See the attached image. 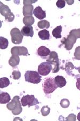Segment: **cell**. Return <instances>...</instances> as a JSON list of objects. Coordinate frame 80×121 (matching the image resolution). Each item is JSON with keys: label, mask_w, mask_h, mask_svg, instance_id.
Segmentation results:
<instances>
[{"label": "cell", "mask_w": 80, "mask_h": 121, "mask_svg": "<svg viewBox=\"0 0 80 121\" xmlns=\"http://www.w3.org/2000/svg\"><path fill=\"white\" fill-rule=\"evenodd\" d=\"M20 97L18 96H15L13 97L12 101L7 104V107L9 110L12 111V114L14 115H18L22 112L21 103L19 101Z\"/></svg>", "instance_id": "cell-1"}, {"label": "cell", "mask_w": 80, "mask_h": 121, "mask_svg": "<svg viewBox=\"0 0 80 121\" xmlns=\"http://www.w3.org/2000/svg\"><path fill=\"white\" fill-rule=\"evenodd\" d=\"M42 87L44 93L46 94L53 93L58 87L55 82L54 78L52 77L45 78L42 84Z\"/></svg>", "instance_id": "cell-2"}, {"label": "cell", "mask_w": 80, "mask_h": 121, "mask_svg": "<svg viewBox=\"0 0 80 121\" xmlns=\"http://www.w3.org/2000/svg\"><path fill=\"white\" fill-rule=\"evenodd\" d=\"M25 79L26 81L34 84L39 83L41 81V77L36 71H26L25 74Z\"/></svg>", "instance_id": "cell-3"}, {"label": "cell", "mask_w": 80, "mask_h": 121, "mask_svg": "<svg viewBox=\"0 0 80 121\" xmlns=\"http://www.w3.org/2000/svg\"><path fill=\"white\" fill-rule=\"evenodd\" d=\"M46 61L51 65H54V67L52 71L53 73H57L59 71V60L58 54L55 51L51 52L49 56L48 59L46 60Z\"/></svg>", "instance_id": "cell-4"}, {"label": "cell", "mask_w": 80, "mask_h": 121, "mask_svg": "<svg viewBox=\"0 0 80 121\" xmlns=\"http://www.w3.org/2000/svg\"><path fill=\"white\" fill-rule=\"evenodd\" d=\"M0 12L1 15L5 17V20L8 22H11L14 20L15 16L13 13L11 12L9 7L7 5H4L2 3L0 2Z\"/></svg>", "instance_id": "cell-5"}, {"label": "cell", "mask_w": 80, "mask_h": 121, "mask_svg": "<svg viewBox=\"0 0 80 121\" xmlns=\"http://www.w3.org/2000/svg\"><path fill=\"white\" fill-rule=\"evenodd\" d=\"M21 103L23 106L25 107L28 106L29 107H30L31 106L36 105L37 104H39V102L38 99L35 97L34 95H27L23 96L21 98Z\"/></svg>", "instance_id": "cell-6"}, {"label": "cell", "mask_w": 80, "mask_h": 121, "mask_svg": "<svg viewBox=\"0 0 80 121\" xmlns=\"http://www.w3.org/2000/svg\"><path fill=\"white\" fill-rule=\"evenodd\" d=\"M10 35L13 44H20L21 43L23 39V35L19 29L16 28L12 29L11 30Z\"/></svg>", "instance_id": "cell-7"}, {"label": "cell", "mask_w": 80, "mask_h": 121, "mask_svg": "<svg viewBox=\"0 0 80 121\" xmlns=\"http://www.w3.org/2000/svg\"><path fill=\"white\" fill-rule=\"evenodd\" d=\"M52 65L49 62H43L40 64L38 67V72L41 75L46 76L50 73L52 70Z\"/></svg>", "instance_id": "cell-8"}, {"label": "cell", "mask_w": 80, "mask_h": 121, "mask_svg": "<svg viewBox=\"0 0 80 121\" xmlns=\"http://www.w3.org/2000/svg\"><path fill=\"white\" fill-rule=\"evenodd\" d=\"M77 38L71 34H69L67 38H64L63 40L61 41L62 44L65 45V48L67 50H71L74 46V44L76 42Z\"/></svg>", "instance_id": "cell-9"}, {"label": "cell", "mask_w": 80, "mask_h": 121, "mask_svg": "<svg viewBox=\"0 0 80 121\" xmlns=\"http://www.w3.org/2000/svg\"><path fill=\"white\" fill-rule=\"evenodd\" d=\"M11 53L12 55L27 56L28 54V50L24 46H14L11 48Z\"/></svg>", "instance_id": "cell-10"}, {"label": "cell", "mask_w": 80, "mask_h": 121, "mask_svg": "<svg viewBox=\"0 0 80 121\" xmlns=\"http://www.w3.org/2000/svg\"><path fill=\"white\" fill-rule=\"evenodd\" d=\"M33 14L39 19H43L46 17V11L43 10L42 8L40 6H38L33 11Z\"/></svg>", "instance_id": "cell-11"}, {"label": "cell", "mask_w": 80, "mask_h": 121, "mask_svg": "<svg viewBox=\"0 0 80 121\" xmlns=\"http://www.w3.org/2000/svg\"><path fill=\"white\" fill-rule=\"evenodd\" d=\"M21 32L23 36L32 37L34 35L33 28L32 26H25L21 29Z\"/></svg>", "instance_id": "cell-12"}, {"label": "cell", "mask_w": 80, "mask_h": 121, "mask_svg": "<svg viewBox=\"0 0 80 121\" xmlns=\"http://www.w3.org/2000/svg\"><path fill=\"white\" fill-rule=\"evenodd\" d=\"M51 53L50 50L48 48L44 46H41L38 48V54L41 57L44 56H47L49 55Z\"/></svg>", "instance_id": "cell-13"}, {"label": "cell", "mask_w": 80, "mask_h": 121, "mask_svg": "<svg viewBox=\"0 0 80 121\" xmlns=\"http://www.w3.org/2000/svg\"><path fill=\"white\" fill-rule=\"evenodd\" d=\"M33 9H34V7L32 4L24 5L23 8V15L24 16H32L33 14Z\"/></svg>", "instance_id": "cell-14"}, {"label": "cell", "mask_w": 80, "mask_h": 121, "mask_svg": "<svg viewBox=\"0 0 80 121\" xmlns=\"http://www.w3.org/2000/svg\"><path fill=\"white\" fill-rule=\"evenodd\" d=\"M54 80H55L56 85L59 88H62L64 87L66 85V83H67L65 78L62 77V76H57L54 78Z\"/></svg>", "instance_id": "cell-15"}, {"label": "cell", "mask_w": 80, "mask_h": 121, "mask_svg": "<svg viewBox=\"0 0 80 121\" xmlns=\"http://www.w3.org/2000/svg\"><path fill=\"white\" fill-rule=\"evenodd\" d=\"M19 62H20V58L17 55H12L9 60V65L13 67L18 65Z\"/></svg>", "instance_id": "cell-16"}, {"label": "cell", "mask_w": 80, "mask_h": 121, "mask_svg": "<svg viewBox=\"0 0 80 121\" xmlns=\"http://www.w3.org/2000/svg\"><path fill=\"white\" fill-rule=\"evenodd\" d=\"M11 100V97L8 93H2L0 94V103L1 104H5L9 103Z\"/></svg>", "instance_id": "cell-17"}, {"label": "cell", "mask_w": 80, "mask_h": 121, "mask_svg": "<svg viewBox=\"0 0 80 121\" xmlns=\"http://www.w3.org/2000/svg\"><path fill=\"white\" fill-rule=\"evenodd\" d=\"M62 26L61 25H59L54 28L52 32V34L54 37L56 38H61V33L62 32Z\"/></svg>", "instance_id": "cell-18"}, {"label": "cell", "mask_w": 80, "mask_h": 121, "mask_svg": "<svg viewBox=\"0 0 80 121\" xmlns=\"http://www.w3.org/2000/svg\"><path fill=\"white\" fill-rule=\"evenodd\" d=\"M38 35L39 37L42 40H49L50 38L49 32L46 29H44L42 31H40Z\"/></svg>", "instance_id": "cell-19"}, {"label": "cell", "mask_w": 80, "mask_h": 121, "mask_svg": "<svg viewBox=\"0 0 80 121\" xmlns=\"http://www.w3.org/2000/svg\"><path fill=\"white\" fill-rule=\"evenodd\" d=\"M23 23L26 26H32L35 22V19L34 17L30 16H25L23 18Z\"/></svg>", "instance_id": "cell-20"}, {"label": "cell", "mask_w": 80, "mask_h": 121, "mask_svg": "<svg viewBox=\"0 0 80 121\" xmlns=\"http://www.w3.org/2000/svg\"><path fill=\"white\" fill-rule=\"evenodd\" d=\"M9 45V42L7 39L3 37H0V48L2 50L5 49Z\"/></svg>", "instance_id": "cell-21"}, {"label": "cell", "mask_w": 80, "mask_h": 121, "mask_svg": "<svg viewBox=\"0 0 80 121\" xmlns=\"http://www.w3.org/2000/svg\"><path fill=\"white\" fill-rule=\"evenodd\" d=\"M9 85L10 81L8 78L6 77H3L0 79V87H1V88L7 87Z\"/></svg>", "instance_id": "cell-22"}, {"label": "cell", "mask_w": 80, "mask_h": 121, "mask_svg": "<svg viewBox=\"0 0 80 121\" xmlns=\"http://www.w3.org/2000/svg\"><path fill=\"white\" fill-rule=\"evenodd\" d=\"M38 26L40 29H47L49 28L50 23L48 21L46 20H42L39 21L38 23Z\"/></svg>", "instance_id": "cell-23"}, {"label": "cell", "mask_w": 80, "mask_h": 121, "mask_svg": "<svg viewBox=\"0 0 80 121\" xmlns=\"http://www.w3.org/2000/svg\"><path fill=\"white\" fill-rule=\"evenodd\" d=\"M41 114L43 116H46L49 114L50 112V108L48 106H44L41 110Z\"/></svg>", "instance_id": "cell-24"}, {"label": "cell", "mask_w": 80, "mask_h": 121, "mask_svg": "<svg viewBox=\"0 0 80 121\" xmlns=\"http://www.w3.org/2000/svg\"><path fill=\"white\" fill-rule=\"evenodd\" d=\"M60 104L62 108H67L69 106L70 102L69 101L68 99H61V101H60Z\"/></svg>", "instance_id": "cell-25"}, {"label": "cell", "mask_w": 80, "mask_h": 121, "mask_svg": "<svg viewBox=\"0 0 80 121\" xmlns=\"http://www.w3.org/2000/svg\"><path fill=\"white\" fill-rule=\"evenodd\" d=\"M69 34H71L75 37L77 39L80 38V29H74L70 31Z\"/></svg>", "instance_id": "cell-26"}, {"label": "cell", "mask_w": 80, "mask_h": 121, "mask_svg": "<svg viewBox=\"0 0 80 121\" xmlns=\"http://www.w3.org/2000/svg\"><path fill=\"white\" fill-rule=\"evenodd\" d=\"M74 55V59L76 60H80V46H77L75 48Z\"/></svg>", "instance_id": "cell-27"}, {"label": "cell", "mask_w": 80, "mask_h": 121, "mask_svg": "<svg viewBox=\"0 0 80 121\" xmlns=\"http://www.w3.org/2000/svg\"><path fill=\"white\" fill-rule=\"evenodd\" d=\"M12 75L13 76V79L14 80H18L21 77L20 72L19 71H13Z\"/></svg>", "instance_id": "cell-28"}, {"label": "cell", "mask_w": 80, "mask_h": 121, "mask_svg": "<svg viewBox=\"0 0 80 121\" xmlns=\"http://www.w3.org/2000/svg\"><path fill=\"white\" fill-rule=\"evenodd\" d=\"M66 2L65 1H58L56 2V5L59 8H63L65 6Z\"/></svg>", "instance_id": "cell-29"}, {"label": "cell", "mask_w": 80, "mask_h": 121, "mask_svg": "<svg viewBox=\"0 0 80 121\" xmlns=\"http://www.w3.org/2000/svg\"><path fill=\"white\" fill-rule=\"evenodd\" d=\"M76 115H75L73 114H70L68 115V116L67 117V118H66V120L67 121H75L76 120Z\"/></svg>", "instance_id": "cell-30"}, {"label": "cell", "mask_w": 80, "mask_h": 121, "mask_svg": "<svg viewBox=\"0 0 80 121\" xmlns=\"http://www.w3.org/2000/svg\"><path fill=\"white\" fill-rule=\"evenodd\" d=\"M74 68V66L72 62H68V63H67V64H66V69L67 70V72L68 71V70H71V69L72 70Z\"/></svg>", "instance_id": "cell-31"}, {"label": "cell", "mask_w": 80, "mask_h": 121, "mask_svg": "<svg viewBox=\"0 0 80 121\" xmlns=\"http://www.w3.org/2000/svg\"><path fill=\"white\" fill-rule=\"evenodd\" d=\"M36 1H24V5H30V4H32V3H35L36 2Z\"/></svg>", "instance_id": "cell-32"}, {"label": "cell", "mask_w": 80, "mask_h": 121, "mask_svg": "<svg viewBox=\"0 0 80 121\" xmlns=\"http://www.w3.org/2000/svg\"><path fill=\"white\" fill-rule=\"evenodd\" d=\"M76 86L77 88L80 91V78H77V81L76 82Z\"/></svg>", "instance_id": "cell-33"}, {"label": "cell", "mask_w": 80, "mask_h": 121, "mask_svg": "<svg viewBox=\"0 0 80 121\" xmlns=\"http://www.w3.org/2000/svg\"><path fill=\"white\" fill-rule=\"evenodd\" d=\"M67 2V4L69 5H72L74 3V1H66Z\"/></svg>", "instance_id": "cell-34"}, {"label": "cell", "mask_w": 80, "mask_h": 121, "mask_svg": "<svg viewBox=\"0 0 80 121\" xmlns=\"http://www.w3.org/2000/svg\"><path fill=\"white\" fill-rule=\"evenodd\" d=\"M77 117V120L80 121V112L79 113V114H78Z\"/></svg>", "instance_id": "cell-35"}, {"label": "cell", "mask_w": 80, "mask_h": 121, "mask_svg": "<svg viewBox=\"0 0 80 121\" xmlns=\"http://www.w3.org/2000/svg\"><path fill=\"white\" fill-rule=\"evenodd\" d=\"M77 69H78V71H79V73L80 74V67H79V68H77Z\"/></svg>", "instance_id": "cell-36"}]
</instances>
